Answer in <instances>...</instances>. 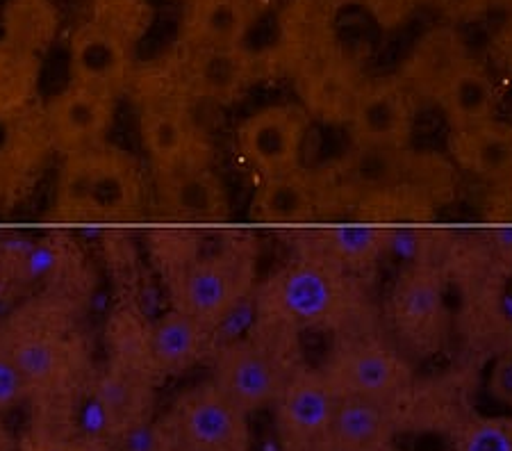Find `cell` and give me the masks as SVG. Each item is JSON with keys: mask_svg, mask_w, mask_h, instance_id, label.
<instances>
[{"mask_svg": "<svg viewBox=\"0 0 512 451\" xmlns=\"http://www.w3.org/2000/svg\"><path fill=\"white\" fill-rule=\"evenodd\" d=\"M253 322L289 333H355L365 322L367 294L362 278L328 258L296 249V256L271 272L253 292Z\"/></svg>", "mask_w": 512, "mask_h": 451, "instance_id": "6da1fadb", "label": "cell"}, {"mask_svg": "<svg viewBox=\"0 0 512 451\" xmlns=\"http://www.w3.org/2000/svg\"><path fill=\"white\" fill-rule=\"evenodd\" d=\"M144 194V171L135 155L101 142L64 155L55 208L73 224H123L139 215Z\"/></svg>", "mask_w": 512, "mask_h": 451, "instance_id": "7a4b0ae2", "label": "cell"}, {"mask_svg": "<svg viewBox=\"0 0 512 451\" xmlns=\"http://www.w3.org/2000/svg\"><path fill=\"white\" fill-rule=\"evenodd\" d=\"M303 338L262 322H253L212 354V383L246 415L274 408L296 369L305 365Z\"/></svg>", "mask_w": 512, "mask_h": 451, "instance_id": "3957f363", "label": "cell"}, {"mask_svg": "<svg viewBox=\"0 0 512 451\" xmlns=\"http://www.w3.org/2000/svg\"><path fill=\"white\" fill-rule=\"evenodd\" d=\"M385 313L394 344L412 363L444 354L456 326L444 262L437 258L406 262L387 294Z\"/></svg>", "mask_w": 512, "mask_h": 451, "instance_id": "277c9868", "label": "cell"}, {"mask_svg": "<svg viewBox=\"0 0 512 451\" xmlns=\"http://www.w3.org/2000/svg\"><path fill=\"white\" fill-rule=\"evenodd\" d=\"M258 285V251L251 242H228L198 251L169 276L171 306L219 328L249 301Z\"/></svg>", "mask_w": 512, "mask_h": 451, "instance_id": "5b68a950", "label": "cell"}, {"mask_svg": "<svg viewBox=\"0 0 512 451\" xmlns=\"http://www.w3.org/2000/svg\"><path fill=\"white\" fill-rule=\"evenodd\" d=\"M192 103L178 76L158 82L142 98L139 137L158 178L210 164L208 139L194 119Z\"/></svg>", "mask_w": 512, "mask_h": 451, "instance_id": "8992f818", "label": "cell"}, {"mask_svg": "<svg viewBox=\"0 0 512 451\" xmlns=\"http://www.w3.org/2000/svg\"><path fill=\"white\" fill-rule=\"evenodd\" d=\"M321 369L340 397L399 399L417 381L415 365L394 342L360 331L337 338Z\"/></svg>", "mask_w": 512, "mask_h": 451, "instance_id": "52a82bcc", "label": "cell"}, {"mask_svg": "<svg viewBox=\"0 0 512 451\" xmlns=\"http://www.w3.org/2000/svg\"><path fill=\"white\" fill-rule=\"evenodd\" d=\"M312 121L301 103L262 105L239 123L237 151L258 180L301 169Z\"/></svg>", "mask_w": 512, "mask_h": 451, "instance_id": "ba28073f", "label": "cell"}, {"mask_svg": "<svg viewBox=\"0 0 512 451\" xmlns=\"http://www.w3.org/2000/svg\"><path fill=\"white\" fill-rule=\"evenodd\" d=\"M167 424L183 451H251L249 415L212 381L185 390Z\"/></svg>", "mask_w": 512, "mask_h": 451, "instance_id": "9c48e42d", "label": "cell"}, {"mask_svg": "<svg viewBox=\"0 0 512 451\" xmlns=\"http://www.w3.org/2000/svg\"><path fill=\"white\" fill-rule=\"evenodd\" d=\"M337 404L340 395L321 365H301L271 408L280 449L328 451Z\"/></svg>", "mask_w": 512, "mask_h": 451, "instance_id": "30bf717a", "label": "cell"}, {"mask_svg": "<svg viewBox=\"0 0 512 451\" xmlns=\"http://www.w3.org/2000/svg\"><path fill=\"white\" fill-rule=\"evenodd\" d=\"M353 149L362 151H408L417 126V98L403 80H365L355 94L349 119Z\"/></svg>", "mask_w": 512, "mask_h": 451, "instance_id": "8fae6325", "label": "cell"}, {"mask_svg": "<svg viewBox=\"0 0 512 451\" xmlns=\"http://www.w3.org/2000/svg\"><path fill=\"white\" fill-rule=\"evenodd\" d=\"M326 215L324 178L321 171L308 167L260 178L251 199V219L255 224L289 235L321 224Z\"/></svg>", "mask_w": 512, "mask_h": 451, "instance_id": "7c38bea8", "label": "cell"}, {"mask_svg": "<svg viewBox=\"0 0 512 451\" xmlns=\"http://www.w3.org/2000/svg\"><path fill=\"white\" fill-rule=\"evenodd\" d=\"M192 101L228 108L242 101L255 82V57L246 46H198L178 71Z\"/></svg>", "mask_w": 512, "mask_h": 451, "instance_id": "4fadbf2b", "label": "cell"}, {"mask_svg": "<svg viewBox=\"0 0 512 451\" xmlns=\"http://www.w3.org/2000/svg\"><path fill=\"white\" fill-rule=\"evenodd\" d=\"M158 199L164 219L173 226L205 231L224 226L230 219L228 187L210 164L160 176Z\"/></svg>", "mask_w": 512, "mask_h": 451, "instance_id": "5bb4252c", "label": "cell"}, {"mask_svg": "<svg viewBox=\"0 0 512 451\" xmlns=\"http://www.w3.org/2000/svg\"><path fill=\"white\" fill-rule=\"evenodd\" d=\"M117 112V94L71 82L46 105V133L64 155L105 142Z\"/></svg>", "mask_w": 512, "mask_h": 451, "instance_id": "9a60e30c", "label": "cell"}, {"mask_svg": "<svg viewBox=\"0 0 512 451\" xmlns=\"http://www.w3.org/2000/svg\"><path fill=\"white\" fill-rule=\"evenodd\" d=\"M214 333L217 328L173 306L146 324V363L155 381L176 379L201 365L214 354Z\"/></svg>", "mask_w": 512, "mask_h": 451, "instance_id": "2e32d148", "label": "cell"}, {"mask_svg": "<svg viewBox=\"0 0 512 451\" xmlns=\"http://www.w3.org/2000/svg\"><path fill=\"white\" fill-rule=\"evenodd\" d=\"M301 251H312L340 265L346 272L365 281L390 258V237L376 226L355 219H328L317 226L294 233Z\"/></svg>", "mask_w": 512, "mask_h": 451, "instance_id": "e0dca14e", "label": "cell"}, {"mask_svg": "<svg viewBox=\"0 0 512 451\" xmlns=\"http://www.w3.org/2000/svg\"><path fill=\"white\" fill-rule=\"evenodd\" d=\"M92 399L112 438L128 436L151 422L155 379L144 367L112 360L92 385Z\"/></svg>", "mask_w": 512, "mask_h": 451, "instance_id": "ac0fdd59", "label": "cell"}, {"mask_svg": "<svg viewBox=\"0 0 512 451\" xmlns=\"http://www.w3.org/2000/svg\"><path fill=\"white\" fill-rule=\"evenodd\" d=\"M401 397H340L333 429H330L328 451H392L396 440L406 436Z\"/></svg>", "mask_w": 512, "mask_h": 451, "instance_id": "d6986e66", "label": "cell"}, {"mask_svg": "<svg viewBox=\"0 0 512 451\" xmlns=\"http://www.w3.org/2000/svg\"><path fill=\"white\" fill-rule=\"evenodd\" d=\"M135 46L96 21H85L69 44L71 82L117 94L132 73Z\"/></svg>", "mask_w": 512, "mask_h": 451, "instance_id": "ffe728a7", "label": "cell"}, {"mask_svg": "<svg viewBox=\"0 0 512 451\" xmlns=\"http://www.w3.org/2000/svg\"><path fill=\"white\" fill-rule=\"evenodd\" d=\"M3 338L30 395L35 392L53 395V392L66 388L73 379L76 354H73L69 340L55 328L37 324L14 326Z\"/></svg>", "mask_w": 512, "mask_h": 451, "instance_id": "44dd1931", "label": "cell"}, {"mask_svg": "<svg viewBox=\"0 0 512 451\" xmlns=\"http://www.w3.org/2000/svg\"><path fill=\"white\" fill-rule=\"evenodd\" d=\"M447 146L453 164L465 174L494 185L512 180V128L499 119L449 130Z\"/></svg>", "mask_w": 512, "mask_h": 451, "instance_id": "7402d4cb", "label": "cell"}, {"mask_svg": "<svg viewBox=\"0 0 512 451\" xmlns=\"http://www.w3.org/2000/svg\"><path fill=\"white\" fill-rule=\"evenodd\" d=\"M262 14V0H192L185 16V41L198 46H244Z\"/></svg>", "mask_w": 512, "mask_h": 451, "instance_id": "603a6c76", "label": "cell"}, {"mask_svg": "<svg viewBox=\"0 0 512 451\" xmlns=\"http://www.w3.org/2000/svg\"><path fill=\"white\" fill-rule=\"evenodd\" d=\"M437 108L442 110L444 119H447L449 130L481 126L485 121L497 119V82L483 67L469 60L449 80Z\"/></svg>", "mask_w": 512, "mask_h": 451, "instance_id": "cb8c5ba5", "label": "cell"}, {"mask_svg": "<svg viewBox=\"0 0 512 451\" xmlns=\"http://www.w3.org/2000/svg\"><path fill=\"white\" fill-rule=\"evenodd\" d=\"M467 62L469 57L456 37L437 35L417 48V53L408 60L401 80L417 98V103L437 105L449 80Z\"/></svg>", "mask_w": 512, "mask_h": 451, "instance_id": "d4e9b609", "label": "cell"}, {"mask_svg": "<svg viewBox=\"0 0 512 451\" xmlns=\"http://www.w3.org/2000/svg\"><path fill=\"white\" fill-rule=\"evenodd\" d=\"M60 32V10L53 0H7L3 39L21 51L41 57Z\"/></svg>", "mask_w": 512, "mask_h": 451, "instance_id": "484cf974", "label": "cell"}, {"mask_svg": "<svg viewBox=\"0 0 512 451\" xmlns=\"http://www.w3.org/2000/svg\"><path fill=\"white\" fill-rule=\"evenodd\" d=\"M41 57L0 39V123L16 121L35 101Z\"/></svg>", "mask_w": 512, "mask_h": 451, "instance_id": "4316f807", "label": "cell"}, {"mask_svg": "<svg viewBox=\"0 0 512 451\" xmlns=\"http://www.w3.org/2000/svg\"><path fill=\"white\" fill-rule=\"evenodd\" d=\"M451 451H512V415L469 410L447 431Z\"/></svg>", "mask_w": 512, "mask_h": 451, "instance_id": "83f0119b", "label": "cell"}, {"mask_svg": "<svg viewBox=\"0 0 512 451\" xmlns=\"http://www.w3.org/2000/svg\"><path fill=\"white\" fill-rule=\"evenodd\" d=\"M92 21L117 32L132 46L148 30V3L146 0H96Z\"/></svg>", "mask_w": 512, "mask_h": 451, "instance_id": "f1b7e54d", "label": "cell"}, {"mask_svg": "<svg viewBox=\"0 0 512 451\" xmlns=\"http://www.w3.org/2000/svg\"><path fill=\"white\" fill-rule=\"evenodd\" d=\"M30 397V390L16 367L12 351L0 335V415L10 413L12 408L21 406Z\"/></svg>", "mask_w": 512, "mask_h": 451, "instance_id": "f546056e", "label": "cell"}, {"mask_svg": "<svg viewBox=\"0 0 512 451\" xmlns=\"http://www.w3.org/2000/svg\"><path fill=\"white\" fill-rule=\"evenodd\" d=\"M487 392L499 406L512 410V344L494 356L487 374Z\"/></svg>", "mask_w": 512, "mask_h": 451, "instance_id": "4dcf8cb0", "label": "cell"}, {"mask_svg": "<svg viewBox=\"0 0 512 451\" xmlns=\"http://www.w3.org/2000/svg\"><path fill=\"white\" fill-rule=\"evenodd\" d=\"M19 451H92L89 447L64 436H53V433H32L21 442Z\"/></svg>", "mask_w": 512, "mask_h": 451, "instance_id": "1f68e13d", "label": "cell"}, {"mask_svg": "<svg viewBox=\"0 0 512 451\" xmlns=\"http://www.w3.org/2000/svg\"><path fill=\"white\" fill-rule=\"evenodd\" d=\"M437 3L449 14H472L478 0H437Z\"/></svg>", "mask_w": 512, "mask_h": 451, "instance_id": "d6a6232c", "label": "cell"}, {"mask_svg": "<svg viewBox=\"0 0 512 451\" xmlns=\"http://www.w3.org/2000/svg\"><path fill=\"white\" fill-rule=\"evenodd\" d=\"M10 180H12L10 162H7L5 158H0V196L7 192V187H10Z\"/></svg>", "mask_w": 512, "mask_h": 451, "instance_id": "836d02e7", "label": "cell"}, {"mask_svg": "<svg viewBox=\"0 0 512 451\" xmlns=\"http://www.w3.org/2000/svg\"><path fill=\"white\" fill-rule=\"evenodd\" d=\"M0 451H14V440L3 422V415H0Z\"/></svg>", "mask_w": 512, "mask_h": 451, "instance_id": "e575fe53", "label": "cell"}, {"mask_svg": "<svg viewBox=\"0 0 512 451\" xmlns=\"http://www.w3.org/2000/svg\"><path fill=\"white\" fill-rule=\"evenodd\" d=\"M501 55H503V62L512 67V32H508L506 37L501 39Z\"/></svg>", "mask_w": 512, "mask_h": 451, "instance_id": "d590c367", "label": "cell"}, {"mask_svg": "<svg viewBox=\"0 0 512 451\" xmlns=\"http://www.w3.org/2000/svg\"><path fill=\"white\" fill-rule=\"evenodd\" d=\"M392 451H406V449H399V447H394V449H392Z\"/></svg>", "mask_w": 512, "mask_h": 451, "instance_id": "8d00e7d4", "label": "cell"}]
</instances>
